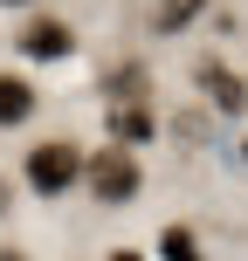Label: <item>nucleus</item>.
Wrapping results in <instances>:
<instances>
[{
    "mask_svg": "<svg viewBox=\"0 0 248 261\" xmlns=\"http://www.w3.org/2000/svg\"><path fill=\"white\" fill-rule=\"evenodd\" d=\"M83 179H90V193L104 199V206H131V199H138V158H131L124 144H104V151L83 165Z\"/></svg>",
    "mask_w": 248,
    "mask_h": 261,
    "instance_id": "1",
    "label": "nucleus"
},
{
    "mask_svg": "<svg viewBox=\"0 0 248 261\" xmlns=\"http://www.w3.org/2000/svg\"><path fill=\"white\" fill-rule=\"evenodd\" d=\"M83 179V158H76V144H62V138H49V144H35L28 151V186L35 193H69V186Z\"/></svg>",
    "mask_w": 248,
    "mask_h": 261,
    "instance_id": "2",
    "label": "nucleus"
},
{
    "mask_svg": "<svg viewBox=\"0 0 248 261\" xmlns=\"http://www.w3.org/2000/svg\"><path fill=\"white\" fill-rule=\"evenodd\" d=\"M21 48L35 55V62H55V55L76 48V35H69V21H55V14H49V21H28V28H21Z\"/></svg>",
    "mask_w": 248,
    "mask_h": 261,
    "instance_id": "3",
    "label": "nucleus"
},
{
    "mask_svg": "<svg viewBox=\"0 0 248 261\" xmlns=\"http://www.w3.org/2000/svg\"><path fill=\"white\" fill-rule=\"evenodd\" d=\"M200 90H207V103H214V110H228V117H241V110H248L241 76H228L221 62H200Z\"/></svg>",
    "mask_w": 248,
    "mask_h": 261,
    "instance_id": "4",
    "label": "nucleus"
},
{
    "mask_svg": "<svg viewBox=\"0 0 248 261\" xmlns=\"http://www.w3.org/2000/svg\"><path fill=\"white\" fill-rule=\"evenodd\" d=\"M28 110H35V90H28L21 76H0V130H7V124H21Z\"/></svg>",
    "mask_w": 248,
    "mask_h": 261,
    "instance_id": "5",
    "label": "nucleus"
},
{
    "mask_svg": "<svg viewBox=\"0 0 248 261\" xmlns=\"http://www.w3.org/2000/svg\"><path fill=\"white\" fill-rule=\"evenodd\" d=\"M159 261H207V254H200V241L186 234V227H166V234H159Z\"/></svg>",
    "mask_w": 248,
    "mask_h": 261,
    "instance_id": "6",
    "label": "nucleus"
},
{
    "mask_svg": "<svg viewBox=\"0 0 248 261\" xmlns=\"http://www.w3.org/2000/svg\"><path fill=\"white\" fill-rule=\"evenodd\" d=\"M110 130H118V144H145V138H152V117H145L138 103H124L118 117H110Z\"/></svg>",
    "mask_w": 248,
    "mask_h": 261,
    "instance_id": "7",
    "label": "nucleus"
},
{
    "mask_svg": "<svg viewBox=\"0 0 248 261\" xmlns=\"http://www.w3.org/2000/svg\"><path fill=\"white\" fill-rule=\"evenodd\" d=\"M200 7H207V0H166V7H159V35H179Z\"/></svg>",
    "mask_w": 248,
    "mask_h": 261,
    "instance_id": "8",
    "label": "nucleus"
},
{
    "mask_svg": "<svg viewBox=\"0 0 248 261\" xmlns=\"http://www.w3.org/2000/svg\"><path fill=\"white\" fill-rule=\"evenodd\" d=\"M0 261H28V254H21V248H7V254H0Z\"/></svg>",
    "mask_w": 248,
    "mask_h": 261,
    "instance_id": "9",
    "label": "nucleus"
},
{
    "mask_svg": "<svg viewBox=\"0 0 248 261\" xmlns=\"http://www.w3.org/2000/svg\"><path fill=\"white\" fill-rule=\"evenodd\" d=\"M110 261H138V254H131V248H118V254H110Z\"/></svg>",
    "mask_w": 248,
    "mask_h": 261,
    "instance_id": "10",
    "label": "nucleus"
},
{
    "mask_svg": "<svg viewBox=\"0 0 248 261\" xmlns=\"http://www.w3.org/2000/svg\"><path fill=\"white\" fill-rule=\"evenodd\" d=\"M241 151H248V144H241Z\"/></svg>",
    "mask_w": 248,
    "mask_h": 261,
    "instance_id": "11",
    "label": "nucleus"
}]
</instances>
